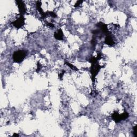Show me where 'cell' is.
Listing matches in <instances>:
<instances>
[{"label":"cell","instance_id":"cell-1","mask_svg":"<svg viewBox=\"0 0 137 137\" xmlns=\"http://www.w3.org/2000/svg\"><path fill=\"white\" fill-rule=\"evenodd\" d=\"M26 55V53L25 51H18L16 52L13 54L14 61L16 62H20L23 61Z\"/></svg>","mask_w":137,"mask_h":137},{"label":"cell","instance_id":"cell-2","mask_svg":"<svg viewBox=\"0 0 137 137\" xmlns=\"http://www.w3.org/2000/svg\"><path fill=\"white\" fill-rule=\"evenodd\" d=\"M13 24L15 26L18 28L20 27L24 24V18H23V17L21 16L19 19L17 20H16V22L13 23Z\"/></svg>","mask_w":137,"mask_h":137},{"label":"cell","instance_id":"cell-3","mask_svg":"<svg viewBox=\"0 0 137 137\" xmlns=\"http://www.w3.org/2000/svg\"><path fill=\"white\" fill-rule=\"evenodd\" d=\"M18 6L19 7V10L21 13H24V12L26 11V9H25V6L24 4L23 3L22 1H17Z\"/></svg>","mask_w":137,"mask_h":137},{"label":"cell","instance_id":"cell-4","mask_svg":"<svg viewBox=\"0 0 137 137\" xmlns=\"http://www.w3.org/2000/svg\"><path fill=\"white\" fill-rule=\"evenodd\" d=\"M55 36L57 39H59V40H62L63 38V33L61 30H60L57 33H55Z\"/></svg>","mask_w":137,"mask_h":137},{"label":"cell","instance_id":"cell-5","mask_svg":"<svg viewBox=\"0 0 137 137\" xmlns=\"http://www.w3.org/2000/svg\"><path fill=\"white\" fill-rule=\"evenodd\" d=\"M133 130H134V132H133L134 135V136H135V137H137V133H136V126H134L133 127Z\"/></svg>","mask_w":137,"mask_h":137}]
</instances>
